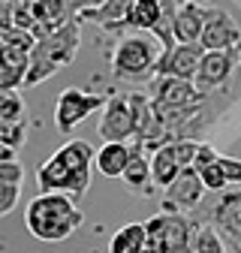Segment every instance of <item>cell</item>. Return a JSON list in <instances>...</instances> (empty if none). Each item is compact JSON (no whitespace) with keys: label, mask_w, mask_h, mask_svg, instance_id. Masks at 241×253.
Segmentation results:
<instances>
[{"label":"cell","mask_w":241,"mask_h":253,"mask_svg":"<svg viewBox=\"0 0 241 253\" xmlns=\"http://www.w3.org/2000/svg\"><path fill=\"white\" fill-rule=\"evenodd\" d=\"M24 136H27V121H0V145L15 151L18 145H24Z\"/></svg>","instance_id":"obj_21"},{"label":"cell","mask_w":241,"mask_h":253,"mask_svg":"<svg viewBox=\"0 0 241 253\" xmlns=\"http://www.w3.org/2000/svg\"><path fill=\"white\" fill-rule=\"evenodd\" d=\"M163 57V45L151 37H124L112 51V73L115 79L142 82L157 76V63Z\"/></svg>","instance_id":"obj_3"},{"label":"cell","mask_w":241,"mask_h":253,"mask_svg":"<svg viewBox=\"0 0 241 253\" xmlns=\"http://www.w3.org/2000/svg\"><path fill=\"white\" fill-rule=\"evenodd\" d=\"M205 193V187H202V178L196 169H184L175 184L166 190V196H163V214H181V211H193L199 205Z\"/></svg>","instance_id":"obj_10"},{"label":"cell","mask_w":241,"mask_h":253,"mask_svg":"<svg viewBox=\"0 0 241 253\" xmlns=\"http://www.w3.org/2000/svg\"><path fill=\"white\" fill-rule=\"evenodd\" d=\"M81 223L84 214L67 193H40L37 199H30L24 214L27 232L40 241H67Z\"/></svg>","instance_id":"obj_1"},{"label":"cell","mask_w":241,"mask_h":253,"mask_svg":"<svg viewBox=\"0 0 241 253\" xmlns=\"http://www.w3.org/2000/svg\"><path fill=\"white\" fill-rule=\"evenodd\" d=\"M199 178H202V187H205V190H211V193H223V190L229 187V181H226V175H223L220 163L199 169Z\"/></svg>","instance_id":"obj_22"},{"label":"cell","mask_w":241,"mask_h":253,"mask_svg":"<svg viewBox=\"0 0 241 253\" xmlns=\"http://www.w3.org/2000/svg\"><path fill=\"white\" fill-rule=\"evenodd\" d=\"M205 18H208V6H199L193 0H187L175 15V42L178 45H199Z\"/></svg>","instance_id":"obj_13"},{"label":"cell","mask_w":241,"mask_h":253,"mask_svg":"<svg viewBox=\"0 0 241 253\" xmlns=\"http://www.w3.org/2000/svg\"><path fill=\"white\" fill-rule=\"evenodd\" d=\"M21 178H24V169L9 160V163H0V184H12V187H21Z\"/></svg>","instance_id":"obj_28"},{"label":"cell","mask_w":241,"mask_h":253,"mask_svg":"<svg viewBox=\"0 0 241 253\" xmlns=\"http://www.w3.org/2000/svg\"><path fill=\"white\" fill-rule=\"evenodd\" d=\"M160 15H163V6L160 0H136L133 9L127 12L124 24H120V30H151L154 34V27L160 24Z\"/></svg>","instance_id":"obj_17"},{"label":"cell","mask_w":241,"mask_h":253,"mask_svg":"<svg viewBox=\"0 0 241 253\" xmlns=\"http://www.w3.org/2000/svg\"><path fill=\"white\" fill-rule=\"evenodd\" d=\"M0 42H6L12 48H21V51H34L37 48V37L27 34V30H6V34H0Z\"/></svg>","instance_id":"obj_24"},{"label":"cell","mask_w":241,"mask_h":253,"mask_svg":"<svg viewBox=\"0 0 241 253\" xmlns=\"http://www.w3.org/2000/svg\"><path fill=\"white\" fill-rule=\"evenodd\" d=\"M124 184L133 190V193H139V196H151L154 193V181H151V160L145 157V151H142V145H133V157H130V163H127V169H124Z\"/></svg>","instance_id":"obj_15"},{"label":"cell","mask_w":241,"mask_h":253,"mask_svg":"<svg viewBox=\"0 0 241 253\" xmlns=\"http://www.w3.org/2000/svg\"><path fill=\"white\" fill-rule=\"evenodd\" d=\"M181 172H184V166L175 157V145H163L160 151H154V157H151V181H154V187L169 190Z\"/></svg>","instance_id":"obj_16"},{"label":"cell","mask_w":241,"mask_h":253,"mask_svg":"<svg viewBox=\"0 0 241 253\" xmlns=\"http://www.w3.org/2000/svg\"><path fill=\"white\" fill-rule=\"evenodd\" d=\"M142 253H154V250H148V247H145V250H142Z\"/></svg>","instance_id":"obj_35"},{"label":"cell","mask_w":241,"mask_h":253,"mask_svg":"<svg viewBox=\"0 0 241 253\" xmlns=\"http://www.w3.org/2000/svg\"><path fill=\"white\" fill-rule=\"evenodd\" d=\"M0 63H3V67L24 70V73H27V67H30V54L21 51V48H12V45H6V42H0Z\"/></svg>","instance_id":"obj_23"},{"label":"cell","mask_w":241,"mask_h":253,"mask_svg":"<svg viewBox=\"0 0 241 253\" xmlns=\"http://www.w3.org/2000/svg\"><path fill=\"white\" fill-rule=\"evenodd\" d=\"M241 51H205L202 63H199V73L193 79L196 90L202 97H211L217 87H223L235 70V60H238Z\"/></svg>","instance_id":"obj_9"},{"label":"cell","mask_w":241,"mask_h":253,"mask_svg":"<svg viewBox=\"0 0 241 253\" xmlns=\"http://www.w3.org/2000/svg\"><path fill=\"white\" fill-rule=\"evenodd\" d=\"M3 3H12V0H0V6H3Z\"/></svg>","instance_id":"obj_34"},{"label":"cell","mask_w":241,"mask_h":253,"mask_svg":"<svg viewBox=\"0 0 241 253\" xmlns=\"http://www.w3.org/2000/svg\"><path fill=\"white\" fill-rule=\"evenodd\" d=\"M220 169H223V175H226V181L229 184H238L241 187V160H235V157H220Z\"/></svg>","instance_id":"obj_30"},{"label":"cell","mask_w":241,"mask_h":253,"mask_svg":"<svg viewBox=\"0 0 241 253\" xmlns=\"http://www.w3.org/2000/svg\"><path fill=\"white\" fill-rule=\"evenodd\" d=\"M190 247H193V253H226V241H223V235H220V229L214 223L193 226Z\"/></svg>","instance_id":"obj_20"},{"label":"cell","mask_w":241,"mask_h":253,"mask_svg":"<svg viewBox=\"0 0 241 253\" xmlns=\"http://www.w3.org/2000/svg\"><path fill=\"white\" fill-rule=\"evenodd\" d=\"M148 244V229L145 223H127L120 226L112 241H109V253H142Z\"/></svg>","instance_id":"obj_19"},{"label":"cell","mask_w":241,"mask_h":253,"mask_svg":"<svg viewBox=\"0 0 241 253\" xmlns=\"http://www.w3.org/2000/svg\"><path fill=\"white\" fill-rule=\"evenodd\" d=\"M9 160H15V151L6 148V145H0V163H9Z\"/></svg>","instance_id":"obj_32"},{"label":"cell","mask_w":241,"mask_h":253,"mask_svg":"<svg viewBox=\"0 0 241 253\" xmlns=\"http://www.w3.org/2000/svg\"><path fill=\"white\" fill-rule=\"evenodd\" d=\"M151 100H154L157 109H166V112H178V109H193L199 106L202 93L196 90L193 82L187 79H172V76H157L154 82H151Z\"/></svg>","instance_id":"obj_6"},{"label":"cell","mask_w":241,"mask_h":253,"mask_svg":"<svg viewBox=\"0 0 241 253\" xmlns=\"http://www.w3.org/2000/svg\"><path fill=\"white\" fill-rule=\"evenodd\" d=\"M226 241V253H241V241H235V238H223Z\"/></svg>","instance_id":"obj_33"},{"label":"cell","mask_w":241,"mask_h":253,"mask_svg":"<svg viewBox=\"0 0 241 253\" xmlns=\"http://www.w3.org/2000/svg\"><path fill=\"white\" fill-rule=\"evenodd\" d=\"M97 133H100L103 142H127V139L136 136L133 112H130L127 97H118V93H112V97L106 100L103 118H100V124H97Z\"/></svg>","instance_id":"obj_8"},{"label":"cell","mask_w":241,"mask_h":253,"mask_svg":"<svg viewBox=\"0 0 241 253\" xmlns=\"http://www.w3.org/2000/svg\"><path fill=\"white\" fill-rule=\"evenodd\" d=\"M37 184L42 193H67V196L81 199L90 187V172H73L51 154L37 169Z\"/></svg>","instance_id":"obj_5"},{"label":"cell","mask_w":241,"mask_h":253,"mask_svg":"<svg viewBox=\"0 0 241 253\" xmlns=\"http://www.w3.org/2000/svg\"><path fill=\"white\" fill-rule=\"evenodd\" d=\"M172 145H175V157H178V163L184 166V169H193V160H196L199 142H193V139H181V142H172Z\"/></svg>","instance_id":"obj_25"},{"label":"cell","mask_w":241,"mask_h":253,"mask_svg":"<svg viewBox=\"0 0 241 253\" xmlns=\"http://www.w3.org/2000/svg\"><path fill=\"white\" fill-rule=\"evenodd\" d=\"M106 100L109 97H103V93H87L81 87H67L57 97V106H54V126H57V133L70 136L73 126H79L84 118H90V112H97L100 106H106Z\"/></svg>","instance_id":"obj_4"},{"label":"cell","mask_w":241,"mask_h":253,"mask_svg":"<svg viewBox=\"0 0 241 253\" xmlns=\"http://www.w3.org/2000/svg\"><path fill=\"white\" fill-rule=\"evenodd\" d=\"M106 3H109V0H70V6H73L76 15L90 12V9H100V6H106Z\"/></svg>","instance_id":"obj_31"},{"label":"cell","mask_w":241,"mask_h":253,"mask_svg":"<svg viewBox=\"0 0 241 253\" xmlns=\"http://www.w3.org/2000/svg\"><path fill=\"white\" fill-rule=\"evenodd\" d=\"M220 160V154L211 148L208 142H199V151H196V160H193V169L199 172V169H205V166H214Z\"/></svg>","instance_id":"obj_27"},{"label":"cell","mask_w":241,"mask_h":253,"mask_svg":"<svg viewBox=\"0 0 241 253\" xmlns=\"http://www.w3.org/2000/svg\"><path fill=\"white\" fill-rule=\"evenodd\" d=\"M54 157H57V160L64 163L67 169H73V172H90L97 151L90 148L87 142H81V139H70V142H67L64 148H60Z\"/></svg>","instance_id":"obj_18"},{"label":"cell","mask_w":241,"mask_h":253,"mask_svg":"<svg viewBox=\"0 0 241 253\" xmlns=\"http://www.w3.org/2000/svg\"><path fill=\"white\" fill-rule=\"evenodd\" d=\"M211 223L220 229L223 238L241 241V190H229L220 196V202L211 208Z\"/></svg>","instance_id":"obj_12"},{"label":"cell","mask_w":241,"mask_h":253,"mask_svg":"<svg viewBox=\"0 0 241 253\" xmlns=\"http://www.w3.org/2000/svg\"><path fill=\"white\" fill-rule=\"evenodd\" d=\"M79 42H81V21L73 18L70 24H64L54 34L37 40V48L30 51V67H27V87H34L45 79H51L60 67H70L76 60V51H79Z\"/></svg>","instance_id":"obj_2"},{"label":"cell","mask_w":241,"mask_h":253,"mask_svg":"<svg viewBox=\"0 0 241 253\" xmlns=\"http://www.w3.org/2000/svg\"><path fill=\"white\" fill-rule=\"evenodd\" d=\"M199 45L205 51H238L241 45V30L232 21V15L220 6H208V18H205V30Z\"/></svg>","instance_id":"obj_7"},{"label":"cell","mask_w":241,"mask_h":253,"mask_svg":"<svg viewBox=\"0 0 241 253\" xmlns=\"http://www.w3.org/2000/svg\"><path fill=\"white\" fill-rule=\"evenodd\" d=\"M18 202V187L12 184H0V217H6Z\"/></svg>","instance_id":"obj_29"},{"label":"cell","mask_w":241,"mask_h":253,"mask_svg":"<svg viewBox=\"0 0 241 253\" xmlns=\"http://www.w3.org/2000/svg\"><path fill=\"white\" fill-rule=\"evenodd\" d=\"M202 57H205L202 45H175V48L163 51V57L157 63V76H172V79L193 82L196 73H199Z\"/></svg>","instance_id":"obj_11"},{"label":"cell","mask_w":241,"mask_h":253,"mask_svg":"<svg viewBox=\"0 0 241 253\" xmlns=\"http://www.w3.org/2000/svg\"><path fill=\"white\" fill-rule=\"evenodd\" d=\"M24 82H27L24 70H12V67H3V63H0V90H18Z\"/></svg>","instance_id":"obj_26"},{"label":"cell","mask_w":241,"mask_h":253,"mask_svg":"<svg viewBox=\"0 0 241 253\" xmlns=\"http://www.w3.org/2000/svg\"><path fill=\"white\" fill-rule=\"evenodd\" d=\"M130 157H133V145L127 142H106L97 157H94V169L106 178H120L130 163Z\"/></svg>","instance_id":"obj_14"}]
</instances>
